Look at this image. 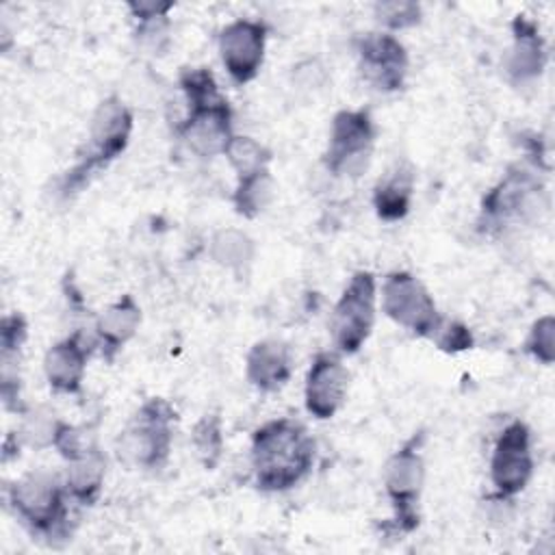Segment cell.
<instances>
[{
  "label": "cell",
  "mask_w": 555,
  "mask_h": 555,
  "mask_svg": "<svg viewBox=\"0 0 555 555\" xmlns=\"http://www.w3.org/2000/svg\"><path fill=\"white\" fill-rule=\"evenodd\" d=\"M141 319H143L141 306L128 293L121 295L119 299H115L111 306H106L98 314L93 334H95L98 347L102 349V353L108 362H113L115 356L124 349V345L134 338V334L139 332V325H141Z\"/></svg>",
  "instance_id": "ac0fdd59"
},
{
  "label": "cell",
  "mask_w": 555,
  "mask_h": 555,
  "mask_svg": "<svg viewBox=\"0 0 555 555\" xmlns=\"http://www.w3.org/2000/svg\"><path fill=\"white\" fill-rule=\"evenodd\" d=\"M382 310L390 321L427 340L442 319L427 286L410 271H392L384 278Z\"/></svg>",
  "instance_id": "ba28073f"
},
{
  "label": "cell",
  "mask_w": 555,
  "mask_h": 555,
  "mask_svg": "<svg viewBox=\"0 0 555 555\" xmlns=\"http://www.w3.org/2000/svg\"><path fill=\"white\" fill-rule=\"evenodd\" d=\"M232 119V106L223 95L215 102L186 108L184 119L176 126V134L193 154L202 158H212L223 154L230 139L234 137Z\"/></svg>",
  "instance_id": "4fadbf2b"
},
{
  "label": "cell",
  "mask_w": 555,
  "mask_h": 555,
  "mask_svg": "<svg viewBox=\"0 0 555 555\" xmlns=\"http://www.w3.org/2000/svg\"><path fill=\"white\" fill-rule=\"evenodd\" d=\"M191 447L204 468L212 470L223 453V427L221 416L210 412L204 414L191 429Z\"/></svg>",
  "instance_id": "cb8c5ba5"
},
{
  "label": "cell",
  "mask_w": 555,
  "mask_h": 555,
  "mask_svg": "<svg viewBox=\"0 0 555 555\" xmlns=\"http://www.w3.org/2000/svg\"><path fill=\"white\" fill-rule=\"evenodd\" d=\"M531 429L522 421H512L499 434L490 457V481L499 499L520 494L533 477Z\"/></svg>",
  "instance_id": "9c48e42d"
},
{
  "label": "cell",
  "mask_w": 555,
  "mask_h": 555,
  "mask_svg": "<svg viewBox=\"0 0 555 555\" xmlns=\"http://www.w3.org/2000/svg\"><path fill=\"white\" fill-rule=\"evenodd\" d=\"M28 338V321L22 312H11L2 317L0 323V360L2 364H17L22 347Z\"/></svg>",
  "instance_id": "4316f807"
},
{
  "label": "cell",
  "mask_w": 555,
  "mask_h": 555,
  "mask_svg": "<svg viewBox=\"0 0 555 555\" xmlns=\"http://www.w3.org/2000/svg\"><path fill=\"white\" fill-rule=\"evenodd\" d=\"M223 156L236 171V178H247L258 171H264L271 163V150L249 134H234Z\"/></svg>",
  "instance_id": "603a6c76"
},
{
  "label": "cell",
  "mask_w": 555,
  "mask_h": 555,
  "mask_svg": "<svg viewBox=\"0 0 555 555\" xmlns=\"http://www.w3.org/2000/svg\"><path fill=\"white\" fill-rule=\"evenodd\" d=\"M349 371L338 351H319L308 366L304 382V405L310 416L327 421L345 405Z\"/></svg>",
  "instance_id": "7c38bea8"
},
{
  "label": "cell",
  "mask_w": 555,
  "mask_h": 555,
  "mask_svg": "<svg viewBox=\"0 0 555 555\" xmlns=\"http://www.w3.org/2000/svg\"><path fill=\"white\" fill-rule=\"evenodd\" d=\"M176 421L178 412L167 399H145L117 436L119 460L145 470L163 468L171 453Z\"/></svg>",
  "instance_id": "277c9868"
},
{
  "label": "cell",
  "mask_w": 555,
  "mask_h": 555,
  "mask_svg": "<svg viewBox=\"0 0 555 555\" xmlns=\"http://www.w3.org/2000/svg\"><path fill=\"white\" fill-rule=\"evenodd\" d=\"M269 28L262 20L238 17L221 28L219 33V56L221 63L236 85L251 82L264 63Z\"/></svg>",
  "instance_id": "30bf717a"
},
{
  "label": "cell",
  "mask_w": 555,
  "mask_h": 555,
  "mask_svg": "<svg viewBox=\"0 0 555 555\" xmlns=\"http://www.w3.org/2000/svg\"><path fill=\"white\" fill-rule=\"evenodd\" d=\"M546 61L548 52L540 26L527 15H516L512 20V48L505 59L509 80L516 85L535 80L544 72Z\"/></svg>",
  "instance_id": "2e32d148"
},
{
  "label": "cell",
  "mask_w": 555,
  "mask_h": 555,
  "mask_svg": "<svg viewBox=\"0 0 555 555\" xmlns=\"http://www.w3.org/2000/svg\"><path fill=\"white\" fill-rule=\"evenodd\" d=\"M412 195H414V169L408 163H397L373 186L375 215L386 223L405 219L412 206Z\"/></svg>",
  "instance_id": "d6986e66"
},
{
  "label": "cell",
  "mask_w": 555,
  "mask_h": 555,
  "mask_svg": "<svg viewBox=\"0 0 555 555\" xmlns=\"http://www.w3.org/2000/svg\"><path fill=\"white\" fill-rule=\"evenodd\" d=\"M134 128L132 111L121 102L117 95L104 98L93 117L89 128V147L80 154L76 165L65 171L61 178V193L74 195L85 184L91 182L102 169H106L117 156H121L130 143V134Z\"/></svg>",
  "instance_id": "3957f363"
},
{
  "label": "cell",
  "mask_w": 555,
  "mask_h": 555,
  "mask_svg": "<svg viewBox=\"0 0 555 555\" xmlns=\"http://www.w3.org/2000/svg\"><path fill=\"white\" fill-rule=\"evenodd\" d=\"M293 375L291 347L278 338H264L251 345L245 358V377L260 392L282 390Z\"/></svg>",
  "instance_id": "e0dca14e"
},
{
  "label": "cell",
  "mask_w": 555,
  "mask_h": 555,
  "mask_svg": "<svg viewBox=\"0 0 555 555\" xmlns=\"http://www.w3.org/2000/svg\"><path fill=\"white\" fill-rule=\"evenodd\" d=\"M59 455L67 462V460H74L76 455L85 453L87 449L95 447V440H93V434H89V429L85 427H76L72 423H65L61 421L59 427H56V434H54V444H52Z\"/></svg>",
  "instance_id": "f546056e"
},
{
  "label": "cell",
  "mask_w": 555,
  "mask_h": 555,
  "mask_svg": "<svg viewBox=\"0 0 555 555\" xmlns=\"http://www.w3.org/2000/svg\"><path fill=\"white\" fill-rule=\"evenodd\" d=\"M317 455L314 438L306 425L282 416L254 429L249 462L260 492H286L299 486L312 470Z\"/></svg>",
  "instance_id": "6da1fadb"
},
{
  "label": "cell",
  "mask_w": 555,
  "mask_h": 555,
  "mask_svg": "<svg viewBox=\"0 0 555 555\" xmlns=\"http://www.w3.org/2000/svg\"><path fill=\"white\" fill-rule=\"evenodd\" d=\"M15 518L39 538L50 542L72 535L69 492L61 477L48 470H28L7 490Z\"/></svg>",
  "instance_id": "7a4b0ae2"
},
{
  "label": "cell",
  "mask_w": 555,
  "mask_h": 555,
  "mask_svg": "<svg viewBox=\"0 0 555 555\" xmlns=\"http://www.w3.org/2000/svg\"><path fill=\"white\" fill-rule=\"evenodd\" d=\"M375 17L386 28V33H397V30L416 26L423 17V9L416 2H403V0L377 2Z\"/></svg>",
  "instance_id": "83f0119b"
},
{
  "label": "cell",
  "mask_w": 555,
  "mask_h": 555,
  "mask_svg": "<svg viewBox=\"0 0 555 555\" xmlns=\"http://www.w3.org/2000/svg\"><path fill=\"white\" fill-rule=\"evenodd\" d=\"M423 440V431L414 434L384 464V490L392 507V516L384 525V531L390 535H408L421 525L418 501L425 481Z\"/></svg>",
  "instance_id": "5b68a950"
},
{
  "label": "cell",
  "mask_w": 555,
  "mask_h": 555,
  "mask_svg": "<svg viewBox=\"0 0 555 555\" xmlns=\"http://www.w3.org/2000/svg\"><path fill=\"white\" fill-rule=\"evenodd\" d=\"M208 251H210V258L219 267L241 275L251 264L254 254H256V245L249 238V234H245L243 230L223 228V230L215 232V236L210 238Z\"/></svg>",
  "instance_id": "44dd1931"
},
{
  "label": "cell",
  "mask_w": 555,
  "mask_h": 555,
  "mask_svg": "<svg viewBox=\"0 0 555 555\" xmlns=\"http://www.w3.org/2000/svg\"><path fill=\"white\" fill-rule=\"evenodd\" d=\"M429 340L444 353H462L475 347V336L468 325L455 319L442 317Z\"/></svg>",
  "instance_id": "f1b7e54d"
},
{
  "label": "cell",
  "mask_w": 555,
  "mask_h": 555,
  "mask_svg": "<svg viewBox=\"0 0 555 555\" xmlns=\"http://www.w3.org/2000/svg\"><path fill=\"white\" fill-rule=\"evenodd\" d=\"M130 15L139 22V24H150V22H158V20H167L169 11L176 7L173 2H160V0H132L126 4Z\"/></svg>",
  "instance_id": "4dcf8cb0"
},
{
  "label": "cell",
  "mask_w": 555,
  "mask_h": 555,
  "mask_svg": "<svg viewBox=\"0 0 555 555\" xmlns=\"http://www.w3.org/2000/svg\"><path fill=\"white\" fill-rule=\"evenodd\" d=\"M533 193H538V182L527 171H509L481 197L477 228L492 234L512 219H520L531 208Z\"/></svg>",
  "instance_id": "5bb4252c"
},
{
  "label": "cell",
  "mask_w": 555,
  "mask_h": 555,
  "mask_svg": "<svg viewBox=\"0 0 555 555\" xmlns=\"http://www.w3.org/2000/svg\"><path fill=\"white\" fill-rule=\"evenodd\" d=\"M273 176L269 169L258 171L247 178H236L232 193L234 210L245 219H256L273 199Z\"/></svg>",
  "instance_id": "7402d4cb"
},
{
  "label": "cell",
  "mask_w": 555,
  "mask_h": 555,
  "mask_svg": "<svg viewBox=\"0 0 555 555\" xmlns=\"http://www.w3.org/2000/svg\"><path fill=\"white\" fill-rule=\"evenodd\" d=\"M20 416H24L17 429V438L22 440V444H28L33 449H48L54 444V434L61 423L54 410L39 405L33 410H24Z\"/></svg>",
  "instance_id": "d4e9b609"
},
{
  "label": "cell",
  "mask_w": 555,
  "mask_h": 555,
  "mask_svg": "<svg viewBox=\"0 0 555 555\" xmlns=\"http://www.w3.org/2000/svg\"><path fill=\"white\" fill-rule=\"evenodd\" d=\"M104 479H106V455L100 451L98 444L76 455L74 460H67L63 483L74 503L93 505L102 492Z\"/></svg>",
  "instance_id": "ffe728a7"
},
{
  "label": "cell",
  "mask_w": 555,
  "mask_h": 555,
  "mask_svg": "<svg viewBox=\"0 0 555 555\" xmlns=\"http://www.w3.org/2000/svg\"><path fill=\"white\" fill-rule=\"evenodd\" d=\"M525 351L540 364L551 366L555 360V317L542 314L533 321L527 338Z\"/></svg>",
  "instance_id": "484cf974"
},
{
  "label": "cell",
  "mask_w": 555,
  "mask_h": 555,
  "mask_svg": "<svg viewBox=\"0 0 555 555\" xmlns=\"http://www.w3.org/2000/svg\"><path fill=\"white\" fill-rule=\"evenodd\" d=\"M377 280L371 271H356L334 304L330 317L332 343L340 356L358 353L369 340L377 317Z\"/></svg>",
  "instance_id": "8992f818"
},
{
  "label": "cell",
  "mask_w": 555,
  "mask_h": 555,
  "mask_svg": "<svg viewBox=\"0 0 555 555\" xmlns=\"http://www.w3.org/2000/svg\"><path fill=\"white\" fill-rule=\"evenodd\" d=\"M98 347L95 338H87L82 330L50 345L43 356V375L48 386L61 395H80L87 362Z\"/></svg>",
  "instance_id": "9a60e30c"
},
{
  "label": "cell",
  "mask_w": 555,
  "mask_h": 555,
  "mask_svg": "<svg viewBox=\"0 0 555 555\" xmlns=\"http://www.w3.org/2000/svg\"><path fill=\"white\" fill-rule=\"evenodd\" d=\"M362 78L382 93L403 89L408 76V52L392 33H366L356 43Z\"/></svg>",
  "instance_id": "8fae6325"
},
{
  "label": "cell",
  "mask_w": 555,
  "mask_h": 555,
  "mask_svg": "<svg viewBox=\"0 0 555 555\" xmlns=\"http://www.w3.org/2000/svg\"><path fill=\"white\" fill-rule=\"evenodd\" d=\"M377 128L369 111L343 108L332 117L323 163L330 173L358 178L366 171Z\"/></svg>",
  "instance_id": "52a82bcc"
}]
</instances>
